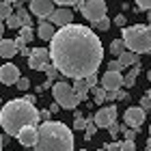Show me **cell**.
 Wrapping results in <instances>:
<instances>
[{
	"instance_id": "cell-35",
	"label": "cell",
	"mask_w": 151,
	"mask_h": 151,
	"mask_svg": "<svg viewBox=\"0 0 151 151\" xmlns=\"http://www.w3.org/2000/svg\"><path fill=\"white\" fill-rule=\"evenodd\" d=\"M136 6L145 9V11H151V0H136Z\"/></svg>"
},
{
	"instance_id": "cell-41",
	"label": "cell",
	"mask_w": 151,
	"mask_h": 151,
	"mask_svg": "<svg viewBox=\"0 0 151 151\" xmlns=\"http://www.w3.org/2000/svg\"><path fill=\"white\" fill-rule=\"evenodd\" d=\"M114 24L121 26V28H125V15H116V17H114Z\"/></svg>"
},
{
	"instance_id": "cell-15",
	"label": "cell",
	"mask_w": 151,
	"mask_h": 151,
	"mask_svg": "<svg viewBox=\"0 0 151 151\" xmlns=\"http://www.w3.org/2000/svg\"><path fill=\"white\" fill-rule=\"evenodd\" d=\"M116 63H119V65H121V69L125 71V67L138 65V54H134V52H129V50H125L123 54H119V56H116Z\"/></svg>"
},
{
	"instance_id": "cell-32",
	"label": "cell",
	"mask_w": 151,
	"mask_h": 151,
	"mask_svg": "<svg viewBox=\"0 0 151 151\" xmlns=\"http://www.w3.org/2000/svg\"><path fill=\"white\" fill-rule=\"evenodd\" d=\"M138 108H140L142 112H147V110H151V99L147 97V95H142V97H140V106H138Z\"/></svg>"
},
{
	"instance_id": "cell-3",
	"label": "cell",
	"mask_w": 151,
	"mask_h": 151,
	"mask_svg": "<svg viewBox=\"0 0 151 151\" xmlns=\"http://www.w3.org/2000/svg\"><path fill=\"white\" fill-rule=\"evenodd\" d=\"M35 151H73V134L60 121H45L37 127Z\"/></svg>"
},
{
	"instance_id": "cell-28",
	"label": "cell",
	"mask_w": 151,
	"mask_h": 151,
	"mask_svg": "<svg viewBox=\"0 0 151 151\" xmlns=\"http://www.w3.org/2000/svg\"><path fill=\"white\" fill-rule=\"evenodd\" d=\"M43 71L47 73V80H50V82H54V80H56V76H58L56 67H54L52 63H50V65H45V69H43Z\"/></svg>"
},
{
	"instance_id": "cell-40",
	"label": "cell",
	"mask_w": 151,
	"mask_h": 151,
	"mask_svg": "<svg viewBox=\"0 0 151 151\" xmlns=\"http://www.w3.org/2000/svg\"><path fill=\"white\" fill-rule=\"evenodd\" d=\"M104 151H119V142H106Z\"/></svg>"
},
{
	"instance_id": "cell-10",
	"label": "cell",
	"mask_w": 151,
	"mask_h": 151,
	"mask_svg": "<svg viewBox=\"0 0 151 151\" xmlns=\"http://www.w3.org/2000/svg\"><path fill=\"white\" fill-rule=\"evenodd\" d=\"M50 24L52 26H58V28H65V26L73 24V11L67 9V6H58V9H54L50 13Z\"/></svg>"
},
{
	"instance_id": "cell-48",
	"label": "cell",
	"mask_w": 151,
	"mask_h": 151,
	"mask_svg": "<svg viewBox=\"0 0 151 151\" xmlns=\"http://www.w3.org/2000/svg\"><path fill=\"white\" fill-rule=\"evenodd\" d=\"M0 151H2V136H0Z\"/></svg>"
},
{
	"instance_id": "cell-45",
	"label": "cell",
	"mask_w": 151,
	"mask_h": 151,
	"mask_svg": "<svg viewBox=\"0 0 151 151\" xmlns=\"http://www.w3.org/2000/svg\"><path fill=\"white\" fill-rule=\"evenodd\" d=\"M2 35H4V24L0 22V41H2Z\"/></svg>"
},
{
	"instance_id": "cell-43",
	"label": "cell",
	"mask_w": 151,
	"mask_h": 151,
	"mask_svg": "<svg viewBox=\"0 0 151 151\" xmlns=\"http://www.w3.org/2000/svg\"><path fill=\"white\" fill-rule=\"evenodd\" d=\"M58 110H60V106L56 104V101H52V104H50V114L52 112H58Z\"/></svg>"
},
{
	"instance_id": "cell-21",
	"label": "cell",
	"mask_w": 151,
	"mask_h": 151,
	"mask_svg": "<svg viewBox=\"0 0 151 151\" xmlns=\"http://www.w3.org/2000/svg\"><path fill=\"white\" fill-rule=\"evenodd\" d=\"M19 37H22L24 43H30V41L35 39V30H32V26H19Z\"/></svg>"
},
{
	"instance_id": "cell-30",
	"label": "cell",
	"mask_w": 151,
	"mask_h": 151,
	"mask_svg": "<svg viewBox=\"0 0 151 151\" xmlns=\"http://www.w3.org/2000/svg\"><path fill=\"white\" fill-rule=\"evenodd\" d=\"M15 86L19 88V91H28V86H30V80H28V78H24V76H19V80L15 82Z\"/></svg>"
},
{
	"instance_id": "cell-54",
	"label": "cell",
	"mask_w": 151,
	"mask_h": 151,
	"mask_svg": "<svg viewBox=\"0 0 151 151\" xmlns=\"http://www.w3.org/2000/svg\"><path fill=\"white\" fill-rule=\"evenodd\" d=\"M149 132H151V127H149Z\"/></svg>"
},
{
	"instance_id": "cell-11",
	"label": "cell",
	"mask_w": 151,
	"mask_h": 151,
	"mask_svg": "<svg viewBox=\"0 0 151 151\" xmlns=\"http://www.w3.org/2000/svg\"><path fill=\"white\" fill-rule=\"evenodd\" d=\"M99 84H101L99 88H104V91H119V88H123V73L106 71L99 78Z\"/></svg>"
},
{
	"instance_id": "cell-37",
	"label": "cell",
	"mask_w": 151,
	"mask_h": 151,
	"mask_svg": "<svg viewBox=\"0 0 151 151\" xmlns=\"http://www.w3.org/2000/svg\"><path fill=\"white\" fill-rule=\"evenodd\" d=\"M116 99H121V101H129L132 97H129V93H127V91H121V88H119V91H116Z\"/></svg>"
},
{
	"instance_id": "cell-24",
	"label": "cell",
	"mask_w": 151,
	"mask_h": 151,
	"mask_svg": "<svg viewBox=\"0 0 151 151\" xmlns=\"http://www.w3.org/2000/svg\"><path fill=\"white\" fill-rule=\"evenodd\" d=\"M91 28H95V30H101V32H104V30H108V28H110V19H108V15H106L104 19H99V22H93V24H91Z\"/></svg>"
},
{
	"instance_id": "cell-36",
	"label": "cell",
	"mask_w": 151,
	"mask_h": 151,
	"mask_svg": "<svg viewBox=\"0 0 151 151\" xmlns=\"http://www.w3.org/2000/svg\"><path fill=\"white\" fill-rule=\"evenodd\" d=\"M108 71H116V73H121L123 69H121V65L116 63V60H110V63H108Z\"/></svg>"
},
{
	"instance_id": "cell-34",
	"label": "cell",
	"mask_w": 151,
	"mask_h": 151,
	"mask_svg": "<svg viewBox=\"0 0 151 151\" xmlns=\"http://www.w3.org/2000/svg\"><path fill=\"white\" fill-rule=\"evenodd\" d=\"M84 125H86V119L84 116H76V121H73V129H84Z\"/></svg>"
},
{
	"instance_id": "cell-20",
	"label": "cell",
	"mask_w": 151,
	"mask_h": 151,
	"mask_svg": "<svg viewBox=\"0 0 151 151\" xmlns=\"http://www.w3.org/2000/svg\"><path fill=\"white\" fill-rule=\"evenodd\" d=\"M127 47H125V43H123L121 39H114V41H110V47H108V52L110 54H114V56H119V54H123Z\"/></svg>"
},
{
	"instance_id": "cell-7",
	"label": "cell",
	"mask_w": 151,
	"mask_h": 151,
	"mask_svg": "<svg viewBox=\"0 0 151 151\" xmlns=\"http://www.w3.org/2000/svg\"><path fill=\"white\" fill-rule=\"evenodd\" d=\"M93 123H95V127H108V125H112V123H116V106L110 104V106H101L97 112H95L93 116Z\"/></svg>"
},
{
	"instance_id": "cell-38",
	"label": "cell",
	"mask_w": 151,
	"mask_h": 151,
	"mask_svg": "<svg viewBox=\"0 0 151 151\" xmlns=\"http://www.w3.org/2000/svg\"><path fill=\"white\" fill-rule=\"evenodd\" d=\"M39 121H43V123H45V121H52L50 110H41V112H39Z\"/></svg>"
},
{
	"instance_id": "cell-29",
	"label": "cell",
	"mask_w": 151,
	"mask_h": 151,
	"mask_svg": "<svg viewBox=\"0 0 151 151\" xmlns=\"http://www.w3.org/2000/svg\"><path fill=\"white\" fill-rule=\"evenodd\" d=\"M84 82H86L88 91H91V88H95V84H99V76H97V73H91L88 78H84Z\"/></svg>"
},
{
	"instance_id": "cell-4",
	"label": "cell",
	"mask_w": 151,
	"mask_h": 151,
	"mask_svg": "<svg viewBox=\"0 0 151 151\" xmlns=\"http://www.w3.org/2000/svg\"><path fill=\"white\" fill-rule=\"evenodd\" d=\"M121 41L134 54H151V26L147 24L127 26V28H123Z\"/></svg>"
},
{
	"instance_id": "cell-27",
	"label": "cell",
	"mask_w": 151,
	"mask_h": 151,
	"mask_svg": "<svg viewBox=\"0 0 151 151\" xmlns=\"http://www.w3.org/2000/svg\"><path fill=\"white\" fill-rule=\"evenodd\" d=\"M52 2H54V4H60V6H67V9H69V6H80L84 0H52Z\"/></svg>"
},
{
	"instance_id": "cell-52",
	"label": "cell",
	"mask_w": 151,
	"mask_h": 151,
	"mask_svg": "<svg viewBox=\"0 0 151 151\" xmlns=\"http://www.w3.org/2000/svg\"><path fill=\"white\" fill-rule=\"evenodd\" d=\"M97 151H104V147H101V149H97Z\"/></svg>"
},
{
	"instance_id": "cell-47",
	"label": "cell",
	"mask_w": 151,
	"mask_h": 151,
	"mask_svg": "<svg viewBox=\"0 0 151 151\" xmlns=\"http://www.w3.org/2000/svg\"><path fill=\"white\" fill-rule=\"evenodd\" d=\"M147 149H151V136L147 138Z\"/></svg>"
},
{
	"instance_id": "cell-31",
	"label": "cell",
	"mask_w": 151,
	"mask_h": 151,
	"mask_svg": "<svg viewBox=\"0 0 151 151\" xmlns=\"http://www.w3.org/2000/svg\"><path fill=\"white\" fill-rule=\"evenodd\" d=\"M93 93H95V101L93 104H104V97H106L104 88H93Z\"/></svg>"
},
{
	"instance_id": "cell-22",
	"label": "cell",
	"mask_w": 151,
	"mask_h": 151,
	"mask_svg": "<svg viewBox=\"0 0 151 151\" xmlns=\"http://www.w3.org/2000/svg\"><path fill=\"white\" fill-rule=\"evenodd\" d=\"M95 132H97V127H95V123H93V116H91V119H86V125H84V134H86L84 138H86V140H91Z\"/></svg>"
},
{
	"instance_id": "cell-6",
	"label": "cell",
	"mask_w": 151,
	"mask_h": 151,
	"mask_svg": "<svg viewBox=\"0 0 151 151\" xmlns=\"http://www.w3.org/2000/svg\"><path fill=\"white\" fill-rule=\"evenodd\" d=\"M78 9H80V15L93 24V22H99V19L106 17L108 6H106L104 0H84Z\"/></svg>"
},
{
	"instance_id": "cell-46",
	"label": "cell",
	"mask_w": 151,
	"mask_h": 151,
	"mask_svg": "<svg viewBox=\"0 0 151 151\" xmlns=\"http://www.w3.org/2000/svg\"><path fill=\"white\" fill-rule=\"evenodd\" d=\"M0 2H9V4H13V2H17V0H0Z\"/></svg>"
},
{
	"instance_id": "cell-14",
	"label": "cell",
	"mask_w": 151,
	"mask_h": 151,
	"mask_svg": "<svg viewBox=\"0 0 151 151\" xmlns=\"http://www.w3.org/2000/svg\"><path fill=\"white\" fill-rule=\"evenodd\" d=\"M15 138L22 142L24 147H35V140H37V127H24L19 129V134Z\"/></svg>"
},
{
	"instance_id": "cell-19",
	"label": "cell",
	"mask_w": 151,
	"mask_h": 151,
	"mask_svg": "<svg viewBox=\"0 0 151 151\" xmlns=\"http://www.w3.org/2000/svg\"><path fill=\"white\" fill-rule=\"evenodd\" d=\"M73 93L78 95V99L80 101H86V93H88V86H86V82L84 80H73Z\"/></svg>"
},
{
	"instance_id": "cell-13",
	"label": "cell",
	"mask_w": 151,
	"mask_h": 151,
	"mask_svg": "<svg viewBox=\"0 0 151 151\" xmlns=\"http://www.w3.org/2000/svg\"><path fill=\"white\" fill-rule=\"evenodd\" d=\"M17 80H19V69H17V65L4 63L2 67H0V82H2V84L11 86V84H15Z\"/></svg>"
},
{
	"instance_id": "cell-49",
	"label": "cell",
	"mask_w": 151,
	"mask_h": 151,
	"mask_svg": "<svg viewBox=\"0 0 151 151\" xmlns=\"http://www.w3.org/2000/svg\"><path fill=\"white\" fill-rule=\"evenodd\" d=\"M147 78H149V82H151V69H149V73H147Z\"/></svg>"
},
{
	"instance_id": "cell-2",
	"label": "cell",
	"mask_w": 151,
	"mask_h": 151,
	"mask_svg": "<svg viewBox=\"0 0 151 151\" xmlns=\"http://www.w3.org/2000/svg\"><path fill=\"white\" fill-rule=\"evenodd\" d=\"M0 125L4 127L6 136H17L19 129L39 125V110L24 99H11L0 106Z\"/></svg>"
},
{
	"instance_id": "cell-51",
	"label": "cell",
	"mask_w": 151,
	"mask_h": 151,
	"mask_svg": "<svg viewBox=\"0 0 151 151\" xmlns=\"http://www.w3.org/2000/svg\"><path fill=\"white\" fill-rule=\"evenodd\" d=\"M147 97H149V99H151V88H149V95H147Z\"/></svg>"
},
{
	"instance_id": "cell-18",
	"label": "cell",
	"mask_w": 151,
	"mask_h": 151,
	"mask_svg": "<svg viewBox=\"0 0 151 151\" xmlns=\"http://www.w3.org/2000/svg\"><path fill=\"white\" fill-rule=\"evenodd\" d=\"M138 73H140V65H134L132 69L123 76V86H125V88H132L134 82H136V78H138Z\"/></svg>"
},
{
	"instance_id": "cell-5",
	"label": "cell",
	"mask_w": 151,
	"mask_h": 151,
	"mask_svg": "<svg viewBox=\"0 0 151 151\" xmlns=\"http://www.w3.org/2000/svg\"><path fill=\"white\" fill-rule=\"evenodd\" d=\"M50 91L54 95V101H56L60 108H65V110H73V108L80 104V99H78V95L73 93L71 84H67V82H63V80L54 82Z\"/></svg>"
},
{
	"instance_id": "cell-53",
	"label": "cell",
	"mask_w": 151,
	"mask_h": 151,
	"mask_svg": "<svg viewBox=\"0 0 151 151\" xmlns=\"http://www.w3.org/2000/svg\"><path fill=\"white\" fill-rule=\"evenodd\" d=\"M80 151H86V149H80Z\"/></svg>"
},
{
	"instance_id": "cell-44",
	"label": "cell",
	"mask_w": 151,
	"mask_h": 151,
	"mask_svg": "<svg viewBox=\"0 0 151 151\" xmlns=\"http://www.w3.org/2000/svg\"><path fill=\"white\" fill-rule=\"evenodd\" d=\"M19 52H22V56H28V54H30V50H28V47H22Z\"/></svg>"
},
{
	"instance_id": "cell-17",
	"label": "cell",
	"mask_w": 151,
	"mask_h": 151,
	"mask_svg": "<svg viewBox=\"0 0 151 151\" xmlns=\"http://www.w3.org/2000/svg\"><path fill=\"white\" fill-rule=\"evenodd\" d=\"M37 35H39V39L50 41V39L54 37V26H52L50 22H41V24H39V28H37Z\"/></svg>"
},
{
	"instance_id": "cell-23",
	"label": "cell",
	"mask_w": 151,
	"mask_h": 151,
	"mask_svg": "<svg viewBox=\"0 0 151 151\" xmlns=\"http://www.w3.org/2000/svg\"><path fill=\"white\" fill-rule=\"evenodd\" d=\"M4 22H6V26H9V28H19V26H22V19H19L17 13H11Z\"/></svg>"
},
{
	"instance_id": "cell-39",
	"label": "cell",
	"mask_w": 151,
	"mask_h": 151,
	"mask_svg": "<svg viewBox=\"0 0 151 151\" xmlns=\"http://www.w3.org/2000/svg\"><path fill=\"white\" fill-rule=\"evenodd\" d=\"M52 84H54V82H50V80H45L43 84H39V86H37V91H39V93H43V91H47V88H52Z\"/></svg>"
},
{
	"instance_id": "cell-8",
	"label": "cell",
	"mask_w": 151,
	"mask_h": 151,
	"mask_svg": "<svg viewBox=\"0 0 151 151\" xmlns=\"http://www.w3.org/2000/svg\"><path fill=\"white\" fill-rule=\"evenodd\" d=\"M45 65H50V52L47 47H37V50H30L28 54V67L35 71H43Z\"/></svg>"
},
{
	"instance_id": "cell-9",
	"label": "cell",
	"mask_w": 151,
	"mask_h": 151,
	"mask_svg": "<svg viewBox=\"0 0 151 151\" xmlns=\"http://www.w3.org/2000/svg\"><path fill=\"white\" fill-rule=\"evenodd\" d=\"M123 119H125V123H123L125 127L138 132V129L142 127V123H145V119H147V112H142L138 106H132V108H127V110H125Z\"/></svg>"
},
{
	"instance_id": "cell-12",
	"label": "cell",
	"mask_w": 151,
	"mask_h": 151,
	"mask_svg": "<svg viewBox=\"0 0 151 151\" xmlns=\"http://www.w3.org/2000/svg\"><path fill=\"white\" fill-rule=\"evenodd\" d=\"M54 11L52 0H30V15H37L39 19H47Z\"/></svg>"
},
{
	"instance_id": "cell-42",
	"label": "cell",
	"mask_w": 151,
	"mask_h": 151,
	"mask_svg": "<svg viewBox=\"0 0 151 151\" xmlns=\"http://www.w3.org/2000/svg\"><path fill=\"white\" fill-rule=\"evenodd\" d=\"M114 99H116V91H106L104 101H114Z\"/></svg>"
},
{
	"instance_id": "cell-33",
	"label": "cell",
	"mask_w": 151,
	"mask_h": 151,
	"mask_svg": "<svg viewBox=\"0 0 151 151\" xmlns=\"http://www.w3.org/2000/svg\"><path fill=\"white\" fill-rule=\"evenodd\" d=\"M108 136L110 138H119V123H112V125H108Z\"/></svg>"
},
{
	"instance_id": "cell-26",
	"label": "cell",
	"mask_w": 151,
	"mask_h": 151,
	"mask_svg": "<svg viewBox=\"0 0 151 151\" xmlns=\"http://www.w3.org/2000/svg\"><path fill=\"white\" fill-rule=\"evenodd\" d=\"M119 134L125 136V140H134L136 136H138V132H136V129H129V127H125V125H119Z\"/></svg>"
},
{
	"instance_id": "cell-1",
	"label": "cell",
	"mask_w": 151,
	"mask_h": 151,
	"mask_svg": "<svg viewBox=\"0 0 151 151\" xmlns=\"http://www.w3.org/2000/svg\"><path fill=\"white\" fill-rule=\"evenodd\" d=\"M47 52L56 71L73 80H84L91 73H97L104 58V45L99 37L82 24L58 28L50 39Z\"/></svg>"
},
{
	"instance_id": "cell-25",
	"label": "cell",
	"mask_w": 151,
	"mask_h": 151,
	"mask_svg": "<svg viewBox=\"0 0 151 151\" xmlns=\"http://www.w3.org/2000/svg\"><path fill=\"white\" fill-rule=\"evenodd\" d=\"M13 13V4H9V2H0V22L2 19H6Z\"/></svg>"
},
{
	"instance_id": "cell-50",
	"label": "cell",
	"mask_w": 151,
	"mask_h": 151,
	"mask_svg": "<svg viewBox=\"0 0 151 151\" xmlns=\"http://www.w3.org/2000/svg\"><path fill=\"white\" fill-rule=\"evenodd\" d=\"M147 26H151V11H149V24H147Z\"/></svg>"
},
{
	"instance_id": "cell-16",
	"label": "cell",
	"mask_w": 151,
	"mask_h": 151,
	"mask_svg": "<svg viewBox=\"0 0 151 151\" xmlns=\"http://www.w3.org/2000/svg\"><path fill=\"white\" fill-rule=\"evenodd\" d=\"M17 54V47L15 43H13V39H2L0 41V58H13Z\"/></svg>"
},
{
	"instance_id": "cell-55",
	"label": "cell",
	"mask_w": 151,
	"mask_h": 151,
	"mask_svg": "<svg viewBox=\"0 0 151 151\" xmlns=\"http://www.w3.org/2000/svg\"><path fill=\"white\" fill-rule=\"evenodd\" d=\"M147 151H151V149H147Z\"/></svg>"
}]
</instances>
